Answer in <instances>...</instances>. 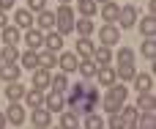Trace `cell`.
<instances>
[{"mask_svg": "<svg viewBox=\"0 0 156 129\" xmlns=\"http://www.w3.org/2000/svg\"><path fill=\"white\" fill-rule=\"evenodd\" d=\"M19 58V50H16V44H5L3 50H0V63H14Z\"/></svg>", "mask_w": 156, "mask_h": 129, "instance_id": "cell-31", "label": "cell"}, {"mask_svg": "<svg viewBox=\"0 0 156 129\" xmlns=\"http://www.w3.org/2000/svg\"><path fill=\"white\" fill-rule=\"evenodd\" d=\"M115 22H121V28H134L137 25V8L134 6H123L118 11V19Z\"/></svg>", "mask_w": 156, "mask_h": 129, "instance_id": "cell-8", "label": "cell"}, {"mask_svg": "<svg viewBox=\"0 0 156 129\" xmlns=\"http://www.w3.org/2000/svg\"><path fill=\"white\" fill-rule=\"evenodd\" d=\"M49 80H52V72L49 69H41V66L33 69V88H41L44 91V88H49Z\"/></svg>", "mask_w": 156, "mask_h": 129, "instance_id": "cell-10", "label": "cell"}, {"mask_svg": "<svg viewBox=\"0 0 156 129\" xmlns=\"http://www.w3.org/2000/svg\"><path fill=\"white\" fill-rule=\"evenodd\" d=\"M115 61H118V66H126V63H134V50L132 47H118V55H112Z\"/></svg>", "mask_w": 156, "mask_h": 129, "instance_id": "cell-28", "label": "cell"}, {"mask_svg": "<svg viewBox=\"0 0 156 129\" xmlns=\"http://www.w3.org/2000/svg\"><path fill=\"white\" fill-rule=\"evenodd\" d=\"M134 107H137L140 113H143V110H154V107H156V105H154V94H151V91H140Z\"/></svg>", "mask_w": 156, "mask_h": 129, "instance_id": "cell-25", "label": "cell"}, {"mask_svg": "<svg viewBox=\"0 0 156 129\" xmlns=\"http://www.w3.org/2000/svg\"><path fill=\"white\" fill-rule=\"evenodd\" d=\"M16 61H19V63H22V69H27V72L38 69V52H36V50H27V52H22Z\"/></svg>", "mask_w": 156, "mask_h": 129, "instance_id": "cell-14", "label": "cell"}, {"mask_svg": "<svg viewBox=\"0 0 156 129\" xmlns=\"http://www.w3.org/2000/svg\"><path fill=\"white\" fill-rule=\"evenodd\" d=\"M132 83H134V91L140 94V91H151L154 88V77L151 74H134L132 77Z\"/></svg>", "mask_w": 156, "mask_h": 129, "instance_id": "cell-23", "label": "cell"}, {"mask_svg": "<svg viewBox=\"0 0 156 129\" xmlns=\"http://www.w3.org/2000/svg\"><path fill=\"white\" fill-rule=\"evenodd\" d=\"M93 50H96V44L90 41V36H80V41H77V55H80V58H90Z\"/></svg>", "mask_w": 156, "mask_h": 129, "instance_id": "cell-17", "label": "cell"}, {"mask_svg": "<svg viewBox=\"0 0 156 129\" xmlns=\"http://www.w3.org/2000/svg\"><path fill=\"white\" fill-rule=\"evenodd\" d=\"M55 30H58L60 36L74 33V11H71L69 3H60V8L55 11Z\"/></svg>", "mask_w": 156, "mask_h": 129, "instance_id": "cell-2", "label": "cell"}, {"mask_svg": "<svg viewBox=\"0 0 156 129\" xmlns=\"http://www.w3.org/2000/svg\"><path fill=\"white\" fill-rule=\"evenodd\" d=\"M60 3H71V0H60Z\"/></svg>", "mask_w": 156, "mask_h": 129, "instance_id": "cell-43", "label": "cell"}, {"mask_svg": "<svg viewBox=\"0 0 156 129\" xmlns=\"http://www.w3.org/2000/svg\"><path fill=\"white\" fill-rule=\"evenodd\" d=\"M44 107H47L49 113H60V110L66 107V96H63L60 91H52V94L44 96Z\"/></svg>", "mask_w": 156, "mask_h": 129, "instance_id": "cell-6", "label": "cell"}, {"mask_svg": "<svg viewBox=\"0 0 156 129\" xmlns=\"http://www.w3.org/2000/svg\"><path fill=\"white\" fill-rule=\"evenodd\" d=\"M58 66H60L66 74H71V72H77V66H80V55H77V52H63V55H58Z\"/></svg>", "mask_w": 156, "mask_h": 129, "instance_id": "cell-9", "label": "cell"}, {"mask_svg": "<svg viewBox=\"0 0 156 129\" xmlns=\"http://www.w3.org/2000/svg\"><path fill=\"white\" fill-rule=\"evenodd\" d=\"M22 99L27 102L30 110H33V107H41V105H44V91H41V88H30V91H25Z\"/></svg>", "mask_w": 156, "mask_h": 129, "instance_id": "cell-15", "label": "cell"}, {"mask_svg": "<svg viewBox=\"0 0 156 129\" xmlns=\"http://www.w3.org/2000/svg\"><path fill=\"white\" fill-rule=\"evenodd\" d=\"M14 25L22 30V28H30L33 25V11H27V8H19L16 14H14Z\"/></svg>", "mask_w": 156, "mask_h": 129, "instance_id": "cell-20", "label": "cell"}, {"mask_svg": "<svg viewBox=\"0 0 156 129\" xmlns=\"http://www.w3.org/2000/svg\"><path fill=\"white\" fill-rule=\"evenodd\" d=\"M5 25H8V17H5V11L0 8V28H5Z\"/></svg>", "mask_w": 156, "mask_h": 129, "instance_id": "cell-40", "label": "cell"}, {"mask_svg": "<svg viewBox=\"0 0 156 129\" xmlns=\"http://www.w3.org/2000/svg\"><path fill=\"white\" fill-rule=\"evenodd\" d=\"M126 96H129L126 85L115 80V83L110 85V94H107V99H104V110H107V113H118V110H121V105L126 102Z\"/></svg>", "mask_w": 156, "mask_h": 129, "instance_id": "cell-1", "label": "cell"}, {"mask_svg": "<svg viewBox=\"0 0 156 129\" xmlns=\"http://www.w3.org/2000/svg\"><path fill=\"white\" fill-rule=\"evenodd\" d=\"M154 30H156V19H154V14L143 17V19H140V33H143V36H154Z\"/></svg>", "mask_w": 156, "mask_h": 129, "instance_id": "cell-33", "label": "cell"}, {"mask_svg": "<svg viewBox=\"0 0 156 129\" xmlns=\"http://www.w3.org/2000/svg\"><path fill=\"white\" fill-rule=\"evenodd\" d=\"M90 58H93L99 66H107V63H112V47H104V44H101V47H96V50H93V55H90Z\"/></svg>", "mask_w": 156, "mask_h": 129, "instance_id": "cell-13", "label": "cell"}, {"mask_svg": "<svg viewBox=\"0 0 156 129\" xmlns=\"http://www.w3.org/2000/svg\"><path fill=\"white\" fill-rule=\"evenodd\" d=\"M96 3H107V0H96Z\"/></svg>", "mask_w": 156, "mask_h": 129, "instance_id": "cell-44", "label": "cell"}, {"mask_svg": "<svg viewBox=\"0 0 156 129\" xmlns=\"http://www.w3.org/2000/svg\"><path fill=\"white\" fill-rule=\"evenodd\" d=\"M11 6H14V0H0V8H3V11H8Z\"/></svg>", "mask_w": 156, "mask_h": 129, "instance_id": "cell-41", "label": "cell"}, {"mask_svg": "<svg viewBox=\"0 0 156 129\" xmlns=\"http://www.w3.org/2000/svg\"><path fill=\"white\" fill-rule=\"evenodd\" d=\"M80 14L82 17H93L96 14V0H80Z\"/></svg>", "mask_w": 156, "mask_h": 129, "instance_id": "cell-36", "label": "cell"}, {"mask_svg": "<svg viewBox=\"0 0 156 129\" xmlns=\"http://www.w3.org/2000/svg\"><path fill=\"white\" fill-rule=\"evenodd\" d=\"M49 88H52V91H60V94H66V91H69V77H66V72H60V74H52V80H49Z\"/></svg>", "mask_w": 156, "mask_h": 129, "instance_id": "cell-30", "label": "cell"}, {"mask_svg": "<svg viewBox=\"0 0 156 129\" xmlns=\"http://www.w3.org/2000/svg\"><path fill=\"white\" fill-rule=\"evenodd\" d=\"M44 47H47V50H52V52H58V50L63 47V36H60L58 30H49V33L44 36Z\"/></svg>", "mask_w": 156, "mask_h": 129, "instance_id": "cell-22", "label": "cell"}, {"mask_svg": "<svg viewBox=\"0 0 156 129\" xmlns=\"http://www.w3.org/2000/svg\"><path fill=\"white\" fill-rule=\"evenodd\" d=\"M99 41H101L104 47H115V44H121V28H118L115 22L101 25V28H99Z\"/></svg>", "mask_w": 156, "mask_h": 129, "instance_id": "cell-3", "label": "cell"}, {"mask_svg": "<svg viewBox=\"0 0 156 129\" xmlns=\"http://www.w3.org/2000/svg\"><path fill=\"white\" fill-rule=\"evenodd\" d=\"M118 11H121V8H118L112 0L101 3V19H104V22H115V19H118Z\"/></svg>", "mask_w": 156, "mask_h": 129, "instance_id": "cell-26", "label": "cell"}, {"mask_svg": "<svg viewBox=\"0 0 156 129\" xmlns=\"http://www.w3.org/2000/svg\"><path fill=\"white\" fill-rule=\"evenodd\" d=\"M38 66L52 72V66H58V52H52V50H44V52L38 55Z\"/></svg>", "mask_w": 156, "mask_h": 129, "instance_id": "cell-29", "label": "cell"}, {"mask_svg": "<svg viewBox=\"0 0 156 129\" xmlns=\"http://www.w3.org/2000/svg\"><path fill=\"white\" fill-rule=\"evenodd\" d=\"M107 127H110V129H126L118 113H110V121H107Z\"/></svg>", "mask_w": 156, "mask_h": 129, "instance_id": "cell-39", "label": "cell"}, {"mask_svg": "<svg viewBox=\"0 0 156 129\" xmlns=\"http://www.w3.org/2000/svg\"><path fill=\"white\" fill-rule=\"evenodd\" d=\"M0 80H3V83L19 80V66H14V63H0Z\"/></svg>", "mask_w": 156, "mask_h": 129, "instance_id": "cell-24", "label": "cell"}, {"mask_svg": "<svg viewBox=\"0 0 156 129\" xmlns=\"http://www.w3.org/2000/svg\"><path fill=\"white\" fill-rule=\"evenodd\" d=\"M96 69H99V63H96L93 58H82V61H80V66H77V72H80L85 80H90V77L96 74Z\"/></svg>", "mask_w": 156, "mask_h": 129, "instance_id": "cell-18", "label": "cell"}, {"mask_svg": "<svg viewBox=\"0 0 156 129\" xmlns=\"http://www.w3.org/2000/svg\"><path fill=\"white\" fill-rule=\"evenodd\" d=\"M25 44H27V50H38V47L44 44V33L36 30V28H27V33H25Z\"/></svg>", "mask_w": 156, "mask_h": 129, "instance_id": "cell-12", "label": "cell"}, {"mask_svg": "<svg viewBox=\"0 0 156 129\" xmlns=\"http://www.w3.org/2000/svg\"><path fill=\"white\" fill-rule=\"evenodd\" d=\"M44 8H47V0H27V11L38 14V11H44Z\"/></svg>", "mask_w": 156, "mask_h": 129, "instance_id": "cell-38", "label": "cell"}, {"mask_svg": "<svg viewBox=\"0 0 156 129\" xmlns=\"http://www.w3.org/2000/svg\"><path fill=\"white\" fill-rule=\"evenodd\" d=\"M36 25H38V30H52L55 28V14L52 11H38V17H36Z\"/></svg>", "mask_w": 156, "mask_h": 129, "instance_id": "cell-16", "label": "cell"}, {"mask_svg": "<svg viewBox=\"0 0 156 129\" xmlns=\"http://www.w3.org/2000/svg\"><path fill=\"white\" fill-rule=\"evenodd\" d=\"M5 85H8V88H5V96H8V102H19V99L25 96V91H27V88H25L19 80H11V83H5Z\"/></svg>", "mask_w": 156, "mask_h": 129, "instance_id": "cell-11", "label": "cell"}, {"mask_svg": "<svg viewBox=\"0 0 156 129\" xmlns=\"http://www.w3.org/2000/svg\"><path fill=\"white\" fill-rule=\"evenodd\" d=\"M63 113V110H60ZM80 124V118H77V113L74 110H69V113H63V118H60V127H66V129H71V127H77Z\"/></svg>", "mask_w": 156, "mask_h": 129, "instance_id": "cell-35", "label": "cell"}, {"mask_svg": "<svg viewBox=\"0 0 156 129\" xmlns=\"http://www.w3.org/2000/svg\"><path fill=\"white\" fill-rule=\"evenodd\" d=\"M19 39H22V30L16 25H5L3 28V44H19Z\"/></svg>", "mask_w": 156, "mask_h": 129, "instance_id": "cell-21", "label": "cell"}, {"mask_svg": "<svg viewBox=\"0 0 156 129\" xmlns=\"http://www.w3.org/2000/svg\"><path fill=\"white\" fill-rule=\"evenodd\" d=\"M85 116H88V118H85V127H88V129H101V127H104V121H101L93 110H90V113H85Z\"/></svg>", "mask_w": 156, "mask_h": 129, "instance_id": "cell-37", "label": "cell"}, {"mask_svg": "<svg viewBox=\"0 0 156 129\" xmlns=\"http://www.w3.org/2000/svg\"><path fill=\"white\" fill-rule=\"evenodd\" d=\"M5 124H11V127H22V124H25V107H22L19 102H11V105H8V110H5Z\"/></svg>", "mask_w": 156, "mask_h": 129, "instance_id": "cell-4", "label": "cell"}, {"mask_svg": "<svg viewBox=\"0 0 156 129\" xmlns=\"http://www.w3.org/2000/svg\"><path fill=\"white\" fill-rule=\"evenodd\" d=\"M137 113H140L137 107H126V105H121V110H118L123 127H134V124H137Z\"/></svg>", "mask_w": 156, "mask_h": 129, "instance_id": "cell-19", "label": "cell"}, {"mask_svg": "<svg viewBox=\"0 0 156 129\" xmlns=\"http://www.w3.org/2000/svg\"><path fill=\"white\" fill-rule=\"evenodd\" d=\"M134 74H137L134 63H126V66H115V77H118V80H123V83H129Z\"/></svg>", "mask_w": 156, "mask_h": 129, "instance_id": "cell-32", "label": "cell"}, {"mask_svg": "<svg viewBox=\"0 0 156 129\" xmlns=\"http://www.w3.org/2000/svg\"><path fill=\"white\" fill-rule=\"evenodd\" d=\"M93 28H96V25H93V19H90V17L74 19V30H77L80 36H90V33H93Z\"/></svg>", "mask_w": 156, "mask_h": 129, "instance_id": "cell-27", "label": "cell"}, {"mask_svg": "<svg viewBox=\"0 0 156 129\" xmlns=\"http://www.w3.org/2000/svg\"><path fill=\"white\" fill-rule=\"evenodd\" d=\"M0 127H5V113L0 110Z\"/></svg>", "mask_w": 156, "mask_h": 129, "instance_id": "cell-42", "label": "cell"}, {"mask_svg": "<svg viewBox=\"0 0 156 129\" xmlns=\"http://www.w3.org/2000/svg\"><path fill=\"white\" fill-rule=\"evenodd\" d=\"M140 52H143L148 61H154V58H156V41H154V36H145V41H143Z\"/></svg>", "mask_w": 156, "mask_h": 129, "instance_id": "cell-34", "label": "cell"}, {"mask_svg": "<svg viewBox=\"0 0 156 129\" xmlns=\"http://www.w3.org/2000/svg\"><path fill=\"white\" fill-rule=\"evenodd\" d=\"M30 121H33V127H41V129H44V127L52 124V113H49L44 105H41V107H33V110H30Z\"/></svg>", "mask_w": 156, "mask_h": 129, "instance_id": "cell-7", "label": "cell"}, {"mask_svg": "<svg viewBox=\"0 0 156 129\" xmlns=\"http://www.w3.org/2000/svg\"><path fill=\"white\" fill-rule=\"evenodd\" d=\"M93 77L99 80V85H101V88H110V85L118 80V77H115V66H110V63H107V66H99Z\"/></svg>", "mask_w": 156, "mask_h": 129, "instance_id": "cell-5", "label": "cell"}]
</instances>
